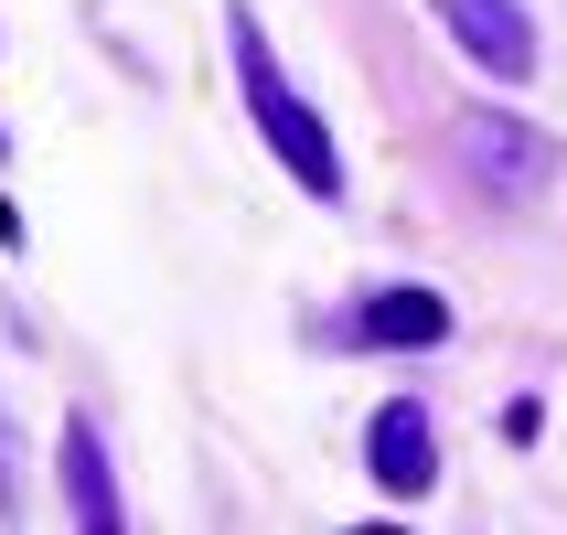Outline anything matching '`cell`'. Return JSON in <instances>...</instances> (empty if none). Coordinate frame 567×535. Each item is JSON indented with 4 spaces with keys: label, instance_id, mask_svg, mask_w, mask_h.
Masks as SVG:
<instances>
[{
    "label": "cell",
    "instance_id": "3957f363",
    "mask_svg": "<svg viewBox=\"0 0 567 535\" xmlns=\"http://www.w3.org/2000/svg\"><path fill=\"white\" fill-rule=\"evenodd\" d=\"M440 22H450V43L482 64V75H536V22H525V0H440Z\"/></svg>",
    "mask_w": 567,
    "mask_h": 535
},
{
    "label": "cell",
    "instance_id": "277c9868",
    "mask_svg": "<svg viewBox=\"0 0 567 535\" xmlns=\"http://www.w3.org/2000/svg\"><path fill=\"white\" fill-rule=\"evenodd\" d=\"M364 450H375V482H385V493H429V482H440V440H429V418H417L408 397H396V408H375Z\"/></svg>",
    "mask_w": 567,
    "mask_h": 535
},
{
    "label": "cell",
    "instance_id": "8992f818",
    "mask_svg": "<svg viewBox=\"0 0 567 535\" xmlns=\"http://www.w3.org/2000/svg\"><path fill=\"white\" fill-rule=\"evenodd\" d=\"M450 311L429 300V289H375L364 311H353V343H440Z\"/></svg>",
    "mask_w": 567,
    "mask_h": 535
},
{
    "label": "cell",
    "instance_id": "6da1fadb",
    "mask_svg": "<svg viewBox=\"0 0 567 535\" xmlns=\"http://www.w3.org/2000/svg\"><path fill=\"white\" fill-rule=\"evenodd\" d=\"M236 86H247L257 140L279 151V172H289L300 193H321V204H332V193H343V151H332V128L311 119V96L279 75V54H268V32H257L247 11H236Z\"/></svg>",
    "mask_w": 567,
    "mask_h": 535
},
{
    "label": "cell",
    "instance_id": "5b68a950",
    "mask_svg": "<svg viewBox=\"0 0 567 535\" xmlns=\"http://www.w3.org/2000/svg\"><path fill=\"white\" fill-rule=\"evenodd\" d=\"M64 504H75L86 535H118L128 525L118 482H107V450H96V418H64Z\"/></svg>",
    "mask_w": 567,
    "mask_h": 535
},
{
    "label": "cell",
    "instance_id": "7a4b0ae2",
    "mask_svg": "<svg viewBox=\"0 0 567 535\" xmlns=\"http://www.w3.org/2000/svg\"><path fill=\"white\" fill-rule=\"evenodd\" d=\"M461 172H472L493 204H536L557 183V151H546L536 119H504V107H472L461 119Z\"/></svg>",
    "mask_w": 567,
    "mask_h": 535
},
{
    "label": "cell",
    "instance_id": "52a82bcc",
    "mask_svg": "<svg viewBox=\"0 0 567 535\" xmlns=\"http://www.w3.org/2000/svg\"><path fill=\"white\" fill-rule=\"evenodd\" d=\"M22 504V482H11V429H0V514Z\"/></svg>",
    "mask_w": 567,
    "mask_h": 535
}]
</instances>
